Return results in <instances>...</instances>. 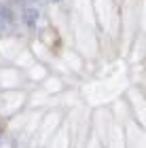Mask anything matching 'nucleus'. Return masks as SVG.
I'll list each match as a JSON object with an SVG mask.
<instances>
[{"label": "nucleus", "instance_id": "nucleus-1", "mask_svg": "<svg viewBox=\"0 0 146 148\" xmlns=\"http://www.w3.org/2000/svg\"><path fill=\"white\" fill-rule=\"evenodd\" d=\"M13 23V13L6 9L4 4H0V30H4L6 25Z\"/></svg>", "mask_w": 146, "mask_h": 148}, {"label": "nucleus", "instance_id": "nucleus-2", "mask_svg": "<svg viewBox=\"0 0 146 148\" xmlns=\"http://www.w3.org/2000/svg\"><path fill=\"white\" fill-rule=\"evenodd\" d=\"M38 19V11L36 9H23V21L28 25H34Z\"/></svg>", "mask_w": 146, "mask_h": 148}]
</instances>
